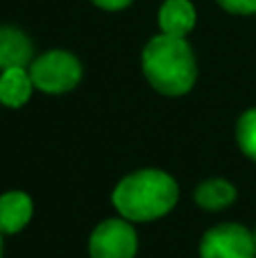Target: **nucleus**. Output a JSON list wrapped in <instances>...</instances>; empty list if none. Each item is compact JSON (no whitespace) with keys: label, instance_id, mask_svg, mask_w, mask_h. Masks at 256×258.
Masks as SVG:
<instances>
[{"label":"nucleus","instance_id":"1","mask_svg":"<svg viewBox=\"0 0 256 258\" xmlns=\"http://www.w3.org/2000/svg\"><path fill=\"white\" fill-rule=\"evenodd\" d=\"M179 200V186L168 172L145 168L127 174L113 188L111 202L130 222H154L168 215Z\"/></svg>","mask_w":256,"mask_h":258},{"label":"nucleus","instance_id":"2","mask_svg":"<svg viewBox=\"0 0 256 258\" xmlns=\"http://www.w3.org/2000/svg\"><path fill=\"white\" fill-rule=\"evenodd\" d=\"M141 66L150 86L168 98L186 95L198 80V61L184 36L159 34L150 39L141 54Z\"/></svg>","mask_w":256,"mask_h":258},{"label":"nucleus","instance_id":"3","mask_svg":"<svg viewBox=\"0 0 256 258\" xmlns=\"http://www.w3.org/2000/svg\"><path fill=\"white\" fill-rule=\"evenodd\" d=\"M34 89L50 95H61L73 91L82 80V63L73 52L66 50H48L39 54L27 66Z\"/></svg>","mask_w":256,"mask_h":258},{"label":"nucleus","instance_id":"4","mask_svg":"<svg viewBox=\"0 0 256 258\" xmlns=\"http://www.w3.org/2000/svg\"><path fill=\"white\" fill-rule=\"evenodd\" d=\"M200 258H256V238L243 224H218L202 236Z\"/></svg>","mask_w":256,"mask_h":258},{"label":"nucleus","instance_id":"5","mask_svg":"<svg viewBox=\"0 0 256 258\" xmlns=\"http://www.w3.org/2000/svg\"><path fill=\"white\" fill-rule=\"evenodd\" d=\"M139 238L125 218H111L100 222L89 238L91 258H134Z\"/></svg>","mask_w":256,"mask_h":258},{"label":"nucleus","instance_id":"6","mask_svg":"<svg viewBox=\"0 0 256 258\" xmlns=\"http://www.w3.org/2000/svg\"><path fill=\"white\" fill-rule=\"evenodd\" d=\"M32 61L34 48L25 32L12 25H0V71L27 68Z\"/></svg>","mask_w":256,"mask_h":258},{"label":"nucleus","instance_id":"7","mask_svg":"<svg viewBox=\"0 0 256 258\" xmlns=\"http://www.w3.org/2000/svg\"><path fill=\"white\" fill-rule=\"evenodd\" d=\"M34 204L27 192L9 190L0 195V231L3 233H18L30 224Z\"/></svg>","mask_w":256,"mask_h":258},{"label":"nucleus","instance_id":"8","mask_svg":"<svg viewBox=\"0 0 256 258\" xmlns=\"http://www.w3.org/2000/svg\"><path fill=\"white\" fill-rule=\"evenodd\" d=\"M161 34L186 36L195 27V7L190 0H166L159 9Z\"/></svg>","mask_w":256,"mask_h":258},{"label":"nucleus","instance_id":"9","mask_svg":"<svg viewBox=\"0 0 256 258\" xmlns=\"http://www.w3.org/2000/svg\"><path fill=\"white\" fill-rule=\"evenodd\" d=\"M32 77L25 68H7L0 73V102L9 109H18L32 95Z\"/></svg>","mask_w":256,"mask_h":258},{"label":"nucleus","instance_id":"10","mask_svg":"<svg viewBox=\"0 0 256 258\" xmlns=\"http://www.w3.org/2000/svg\"><path fill=\"white\" fill-rule=\"evenodd\" d=\"M193 197H195V204L202 206V209L220 211L234 204L238 192H236V188L227 179H207V181H202L195 188Z\"/></svg>","mask_w":256,"mask_h":258},{"label":"nucleus","instance_id":"11","mask_svg":"<svg viewBox=\"0 0 256 258\" xmlns=\"http://www.w3.org/2000/svg\"><path fill=\"white\" fill-rule=\"evenodd\" d=\"M236 141H238V147L243 150V154L247 156V159L256 161V107L247 109V111L238 118Z\"/></svg>","mask_w":256,"mask_h":258},{"label":"nucleus","instance_id":"12","mask_svg":"<svg viewBox=\"0 0 256 258\" xmlns=\"http://www.w3.org/2000/svg\"><path fill=\"white\" fill-rule=\"evenodd\" d=\"M225 12L238 14V16H247V14H256V0H216Z\"/></svg>","mask_w":256,"mask_h":258},{"label":"nucleus","instance_id":"13","mask_svg":"<svg viewBox=\"0 0 256 258\" xmlns=\"http://www.w3.org/2000/svg\"><path fill=\"white\" fill-rule=\"evenodd\" d=\"M91 3L100 9H107V12H120V9L130 7L132 0H91Z\"/></svg>","mask_w":256,"mask_h":258},{"label":"nucleus","instance_id":"14","mask_svg":"<svg viewBox=\"0 0 256 258\" xmlns=\"http://www.w3.org/2000/svg\"><path fill=\"white\" fill-rule=\"evenodd\" d=\"M0 258H3V231H0Z\"/></svg>","mask_w":256,"mask_h":258},{"label":"nucleus","instance_id":"15","mask_svg":"<svg viewBox=\"0 0 256 258\" xmlns=\"http://www.w3.org/2000/svg\"><path fill=\"white\" fill-rule=\"evenodd\" d=\"M254 238H256V229H254Z\"/></svg>","mask_w":256,"mask_h":258}]
</instances>
